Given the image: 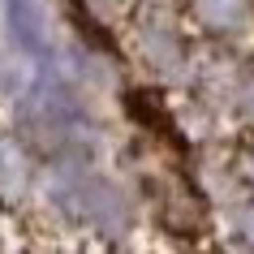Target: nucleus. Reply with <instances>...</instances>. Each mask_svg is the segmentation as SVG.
Listing matches in <instances>:
<instances>
[{
  "mask_svg": "<svg viewBox=\"0 0 254 254\" xmlns=\"http://www.w3.org/2000/svg\"><path fill=\"white\" fill-rule=\"evenodd\" d=\"M117 30L224 186L254 190V0H112Z\"/></svg>",
  "mask_w": 254,
  "mask_h": 254,
  "instance_id": "1",
  "label": "nucleus"
}]
</instances>
